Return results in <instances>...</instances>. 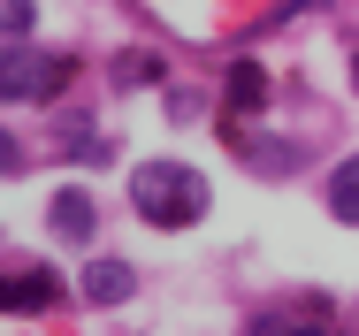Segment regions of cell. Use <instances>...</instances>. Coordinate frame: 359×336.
<instances>
[{
  "label": "cell",
  "instance_id": "cell-1",
  "mask_svg": "<svg viewBox=\"0 0 359 336\" xmlns=\"http://www.w3.org/2000/svg\"><path fill=\"white\" fill-rule=\"evenodd\" d=\"M130 206L153 229H191L207 214V176L184 161H145V168H130Z\"/></svg>",
  "mask_w": 359,
  "mask_h": 336
},
{
  "label": "cell",
  "instance_id": "cell-2",
  "mask_svg": "<svg viewBox=\"0 0 359 336\" xmlns=\"http://www.w3.org/2000/svg\"><path fill=\"white\" fill-rule=\"evenodd\" d=\"M69 84L62 54H39V46H0V100H54Z\"/></svg>",
  "mask_w": 359,
  "mask_h": 336
},
{
  "label": "cell",
  "instance_id": "cell-3",
  "mask_svg": "<svg viewBox=\"0 0 359 336\" xmlns=\"http://www.w3.org/2000/svg\"><path fill=\"white\" fill-rule=\"evenodd\" d=\"M62 298V275L54 268H15V275H0V314H46Z\"/></svg>",
  "mask_w": 359,
  "mask_h": 336
},
{
  "label": "cell",
  "instance_id": "cell-4",
  "mask_svg": "<svg viewBox=\"0 0 359 336\" xmlns=\"http://www.w3.org/2000/svg\"><path fill=\"white\" fill-rule=\"evenodd\" d=\"M130 290H138V268H130V260H92V268H84V298H92V306H123Z\"/></svg>",
  "mask_w": 359,
  "mask_h": 336
},
{
  "label": "cell",
  "instance_id": "cell-5",
  "mask_svg": "<svg viewBox=\"0 0 359 336\" xmlns=\"http://www.w3.org/2000/svg\"><path fill=\"white\" fill-rule=\"evenodd\" d=\"M92 229H100V214L84 191H54V237L62 245H92Z\"/></svg>",
  "mask_w": 359,
  "mask_h": 336
},
{
  "label": "cell",
  "instance_id": "cell-6",
  "mask_svg": "<svg viewBox=\"0 0 359 336\" xmlns=\"http://www.w3.org/2000/svg\"><path fill=\"white\" fill-rule=\"evenodd\" d=\"M260 100H268L260 62H229V107H237V115H260Z\"/></svg>",
  "mask_w": 359,
  "mask_h": 336
},
{
  "label": "cell",
  "instance_id": "cell-7",
  "mask_svg": "<svg viewBox=\"0 0 359 336\" xmlns=\"http://www.w3.org/2000/svg\"><path fill=\"white\" fill-rule=\"evenodd\" d=\"M329 214H337V222H359V161H344V168L329 176Z\"/></svg>",
  "mask_w": 359,
  "mask_h": 336
},
{
  "label": "cell",
  "instance_id": "cell-8",
  "mask_svg": "<svg viewBox=\"0 0 359 336\" xmlns=\"http://www.w3.org/2000/svg\"><path fill=\"white\" fill-rule=\"evenodd\" d=\"M31 15H39L31 0H0V39H23V31H31Z\"/></svg>",
  "mask_w": 359,
  "mask_h": 336
},
{
  "label": "cell",
  "instance_id": "cell-9",
  "mask_svg": "<svg viewBox=\"0 0 359 336\" xmlns=\"http://www.w3.org/2000/svg\"><path fill=\"white\" fill-rule=\"evenodd\" d=\"M252 161H260V168H290L298 153H290V145H268V137H252Z\"/></svg>",
  "mask_w": 359,
  "mask_h": 336
},
{
  "label": "cell",
  "instance_id": "cell-10",
  "mask_svg": "<svg viewBox=\"0 0 359 336\" xmlns=\"http://www.w3.org/2000/svg\"><path fill=\"white\" fill-rule=\"evenodd\" d=\"M15 168H23V145H15L8 130H0V176H15Z\"/></svg>",
  "mask_w": 359,
  "mask_h": 336
},
{
  "label": "cell",
  "instance_id": "cell-11",
  "mask_svg": "<svg viewBox=\"0 0 359 336\" xmlns=\"http://www.w3.org/2000/svg\"><path fill=\"white\" fill-rule=\"evenodd\" d=\"M352 54H359V39H352Z\"/></svg>",
  "mask_w": 359,
  "mask_h": 336
}]
</instances>
